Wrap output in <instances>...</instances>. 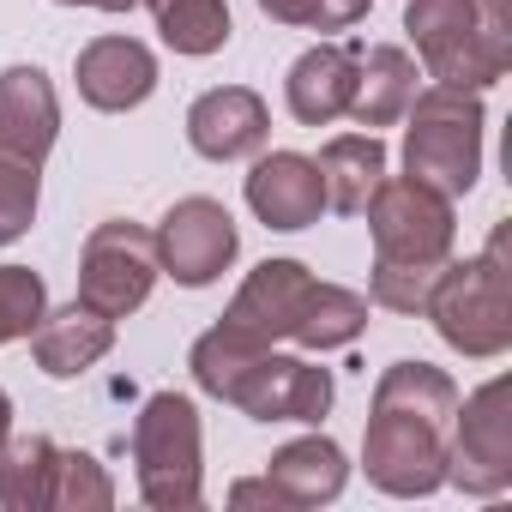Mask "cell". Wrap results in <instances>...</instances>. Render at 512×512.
<instances>
[{"label": "cell", "instance_id": "4fadbf2b", "mask_svg": "<svg viewBox=\"0 0 512 512\" xmlns=\"http://www.w3.org/2000/svg\"><path fill=\"white\" fill-rule=\"evenodd\" d=\"M79 97L103 115H121V109H139L151 91H157V55L133 37H97L79 49Z\"/></svg>", "mask_w": 512, "mask_h": 512}, {"label": "cell", "instance_id": "9a60e30c", "mask_svg": "<svg viewBox=\"0 0 512 512\" xmlns=\"http://www.w3.org/2000/svg\"><path fill=\"white\" fill-rule=\"evenodd\" d=\"M61 133V97L43 67H7L0 73V145L43 163Z\"/></svg>", "mask_w": 512, "mask_h": 512}, {"label": "cell", "instance_id": "cb8c5ba5", "mask_svg": "<svg viewBox=\"0 0 512 512\" xmlns=\"http://www.w3.org/2000/svg\"><path fill=\"white\" fill-rule=\"evenodd\" d=\"M175 55H217L229 43V0H145Z\"/></svg>", "mask_w": 512, "mask_h": 512}, {"label": "cell", "instance_id": "836d02e7", "mask_svg": "<svg viewBox=\"0 0 512 512\" xmlns=\"http://www.w3.org/2000/svg\"><path fill=\"white\" fill-rule=\"evenodd\" d=\"M61 7H97V0H61Z\"/></svg>", "mask_w": 512, "mask_h": 512}, {"label": "cell", "instance_id": "4dcf8cb0", "mask_svg": "<svg viewBox=\"0 0 512 512\" xmlns=\"http://www.w3.org/2000/svg\"><path fill=\"white\" fill-rule=\"evenodd\" d=\"M229 506H284V500H278V488L266 476H247V482L229 488Z\"/></svg>", "mask_w": 512, "mask_h": 512}, {"label": "cell", "instance_id": "30bf717a", "mask_svg": "<svg viewBox=\"0 0 512 512\" xmlns=\"http://www.w3.org/2000/svg\"><path fill=\"white\" fill-rule=\"evenodd\" d=\"M151 235H157V266H163L181 290H205V284H217V278L235 266V247H241L235 217H229L217 199H205V193L175 199L169 217H163Z\"/></svg>", "mask_w": 512, "mask_h": 512}, {"label": "cell", "instance_id": "484cf974", "mask_svg": "<svg viewBox=\"0 0 512 512\" xmlns=\"http://www.w3.org/2000/svg\"><path fill=\"white\" fill-rule=\"evenodd\" d=\"M55 512H109L115 506V482L91 452H61L55 458V488H49Z\"/></svg>", "mask_w": 512, "mask_h": 512}, {"label": "cell", "instance_id": "277c9868", "mask_svg": "<svg viewBox=\"0 0 512 512\" xmlns=\"http://www.w3.org/2000/svg\"><path fill=\"white\" fill-rule=\"evenodd\" d=\"M133 464L139 494L157 512H193L205 500V434L199 410L181 392H151L133 422Z\"/></svg>", "mask_w": 512, "mask_h": 512}, {"label": "cell", "instance_id": "ac0fdd59", "mask_svg": "<svg viewBox=\"0 0 512 512\" xmlns=\"http://www.w3.org/2000/svg\"><path fill=\"white\" fill-rule=\"evenodd\" d=\"M266 482L278 488V500H284L290 512H302V506H326V500L344 494V482H350V458H344L338 440H326V434H302V440H290V446L272 452Z\"/></svg>", "mask_w": 512, "mask_h": 512}, {"label": "cell", "instance_id": "1f68e13d", "mask_svg": "<svg viewBox=\"0 0 512 512\" xmlns=\"http://www.w3.org/2000/svg\"><path fill=\"white\" fill-rule=\"evenodd\" d=\"M7 440H13V398L0 392V452H7Z\"/></svg>", "mask_w": 512, "mask_h": 512}, {"label": "cell", "instance_id": "44dd1931", "mask_svg": "<svg viewBox=\"0 0 512 512\" xmlns=\"http://www.w3.org/2000/svg\"><path fill=\"white\" fill-rule=\"evenodd\" d=\"M368 332V296H356V290H344V284H320L314 278V290H308V302H302V314H296V344L302 350H314V356H326V350H344V344H356Z\"/></svg>", "mask_w": 512, "mask_h": 512}, {"label": "cell", "instance_id": "7a4b0ae2", "mask_svg": "<svg viewBox=\"0 0 512 512\" xmlns=\"http://www.w3.org/2000/svg\"><path fill=\"white\" fill-rule=\"evenodd\" d=\"M434 332L470 356V362H494L512 350V296H506V229L488 235V247L476 260H446L428 308Z\"/></svg>", "mask_w": 512, "mask_h": 512}, {"label": "cell", "instance_id": "6da1fadb", "mask_svg": "<svg viewBox=\"0 0 512 512\" xmlns=\"http://www.w3.org/2000/svg\"><path fill=\"white\" fill-rule=\"evenodd\" d=\"M404 31L434 85L488 91L512 67L506 0H404Z\"/></svg>", "mask_w": 512, "mask_h": 512}, {"label": "cell", "instance_id": "5bb4252c", "mask_svg": "<svg viewBox=\"0 0 512 512\" xmlns=\"http://www.w3.org/2000/svg\"><path fill=\"white\" fill-rule=\"evenodd\" d=\"M308 290H314V272L302 260H266V266L247 272V284L235 290V302H229L223 320L241 326V332H253L260 344H278V338L296 332V314H302Z\"/></svg>", "mask_w": 512, "mask_h": 512}, {"label": "cell", "instance_id": "7c38bea8", "mask_svg": "<svg viewBox=\"0 0 512 512\" xmlns=\"http://www.w3.org/2000/svg\"><path fill=\"white\" fill-rule=\"evenodd\" d=\"M247 211L260 217L266 229H308L326 211V181L320 163L302 151H272L253 163L247 175Z\"/></svg>", "mask_w": 512, "mask_h": 512}, {"label": "cell", "instance_id": "d6a6232c", "mask_svg": "<svg viewBox=\"0 0 512 512\" xmlns=\"http://www.w3.org/2000/svg\"><path fill=\"white\" fill-rule=\"evenodd\" d=\"M103 13H133V7H145V0H97Z\"/></svg>", "mask_w": 512, "mask_h": 512}, {"label": "cell", "instance_id": "83f0119b", "mask_svg": "<svg viewBox=\"0 0 512 512\" xmlns=\"http://www.w3.org/2000/svg\"><path fill=\"white\" fill-rule=\"evenodd\" d=\"M446 260L440 266H398V260H374V278H368V296L386 308V314H422L434 284H440Z\"/></svg>", "mask_w": 512, "mask_h": 512}, {"label": "cell", "instance_id": "d6986e66", "mask_svg": "<svg viewBox=\"0 0 512 512\" xmlns=\"http://www.w3.org/2000/svg\"><path fill=\"white\" fill-rule=\"evenodd\" d=\"M410 97H416V61H410V49L374 43L368 55H356V97H350V121L356 127L374 133V127L404 121Z\"/></svg>", "mask_w": 512, "mask_h": 512}, {"label": "cell", "instance_id": "52a82bcc", "mask_svg": "<svg viewBox=\"0 0 512 512\" xmlns=\"http://www.w3.org/2000/svg\"><path fill=\"white\" fill-rule=\"evenodd\" d=\"M157 235L145 223H97L85 235V253H79V302L97 308L103 320H127L151 302V284H157Z\"/></svg>", "mask_w": 512, "mask_h": 512}, {"label": "cell", "instance_id": "f1b7e54d", "mask_svg": "<svg viewBox=\"0 0 512 512\" xmlns=\"http://www.w3.org/2000/svg\"><path fill=\"white\" fill-rule=\"evenodd\" d=\"M374 0H314V31H350L368 19Z\"/></svg>", "mask_w": 512, "mask_h": 512}, {"label": "cell", "instance_id": "e0dca14e", "mask_svg": "<svg viewBox=\"0 0 512 512\" xmlns=\"http://www.w3.org/2000/svg\"><path fill=\"white\" fill-rule=\"evenodd\" d=\"M115 350V320H103L97 308L73 302L61 314H43L31 332V356L49 380H79L85 368H97Z\"/></svg>", "mask_w": 512, "mask_h": 512}, {"label": "cell", "instance_id": "5b68a950", "mask_svg": "<svg viewBox=\"0 0 512 512\" xmlns=\"http://www.w3.org/2000/svg\"><path fill=\"white\" fill-rule=\"evenodd\" d=\"M446 482L476 500H494L512 488V380L506 374L458 398L446 428Z\"/></svg>", "mask_w": 512, "mask_h": 512}, {"label": "cell", "instance_id": "f546056e", "mask_svg": "<svg viewBox=\"0 0 512 512\" xmlns=\"http://www.w3.org/2000/svg\"><path fill=\"white\" fill-rule=\"evenodd\" d=\"M260 13L278 19V25H302V31H314V0H260Z\"/></svg>", "mask_w": 512, "mask_h": 512}, {"label": "cell", "instance_id": "603a6c76", "mask_svg": "<svg viewBox=\"0 0 512 512\" xmlns=\"http://www.w3.org/2000/svg\"><path fill=\"white\" fill-rule=\"evenodd\" d=\"M55 458H61V446L43 434L7 440V452H0V506L7 512H49Z\"/></svg>", "mask_w": 512, "mask_h": 512}, {"label": "cell", "instance_id": "9c48e42d", "mask_svg": "<svg viewBox=\"0 0 512 512\" xmlns=\"http://www.w3.org/2000/svg\"><path fill=\"white\" fill-rule=\"evenodd\" d=\"M223 404H235L253 422H320L332 410V374L308 356H278L272 344L223 386Z\"/></svg>", "mask_w": 512, "mask_h": 512}, {"label": "cell", "instance_id": "ba28073f", "mask_svg": "<svg viewBox=\"0 0 512 512\" xmlns=\"http://www.w3.org/2000/svg\"><path fill=\"white\" fill-rule=\"evenodd\" d=\"M362 470L380 494L398 500H422L446 482V428L410 410H380L368 416V440H362Z\"/></svg>", "mask_w": 512, "mask_h": 512}, {"label": "cell", "instance_id": "2e32d148", "mask_svg": "<svg viewBox=\"0 0 512 512\" xmlns=\"http://www.w3.org/2000/svg\"><path fill=\"white\" fill-rule=\"evenodd\" d=\"M356 55L350 43H320L308 49L290 79H284V97H290V115L302 127H332L338 115H350V97H356Z\"/></svg>", "mask_w": 512, "mask_h": 512}, {"label": "cell", "instance_id": "7402d4cb", "mask_svg": "<svg viewBox=\"0 0 512 512\" xmlns=\"http://www.w3.org/2000/svg\"><path fill=\"white\" fill-rule=\"evenodd\" d=\"M374 404L380 410H410V416H428L440 428H452V410H458V386L446 368L434 362H392L374 386Z\"/></svg>", "mask_w": 512, "mask_h": 512}, {"label": "cell", "instance_id": "8992f818", "mask_svg": "<svg viewBox=\"0 0 512 512\" xmlns=\"http://www.w3.org/2000/svg\"><path fill=\"white\" fill-rule=\"evenodd\" d=\"M362 211H368V229H374V260H398V266L452 260V241H458L452 199L422 187L416 175H386Z\"/></svg>", "mask_w": 512, "mask_h": 512}, {"label": "cell", "instance_id": "8fae6325", "mask_svg": "<svg viewBox=\"0 0 512 512\" xmlns=\"http://www.w3.org/2000/svg\"><path fill=\"white\" fill-rule=\"evenodd\" d=\"M272 133V115H266V97L247 91V85H217L205 91L193 109H187V145L211 163H235V157H253Z\"/></svg>", "mask_w": 512, "mask_h": 512}, {"label": "cell", "instance_id": "4316f807", "mask_svg": "<svg viewBox=\"0 0 512 512\" xmlns=\"http://www.w3.org/2000/svg\"><path fill=\"white\" fill-rule=\"evenodd\" d=\"M49 314V290L31 266H0V344L31 338L37 320Z\"/></svg>", "mask_w": 512, "mask_h": 512}, {"label": "cell", "instance_id": "d4e9b609", "mask_svg": "<svg viewBox=\"0 0 512 512\" xmlns=\"http://www.w3.org/2000/svg\"><path fill=\"white\" fill-rule=\"evenodd\" d=\"M37 199H43V163L0 145V247L37 223Z\"/></svg>", "mask_w": 512, "mask_h": 512}, {"label": "cell", "instance_id": "3957f363", "mask_svg": "<svg viewBox=\"0 0 512 512\" xmlns=\"http://www.w3.org/2000/svg\"><path fill=\"white\" fill-rule=\"evenodd\" d=\"M404 121V169L422 187L464 199L482 175V91L428 85L410 97Z\"/></svg>", "mask_w": 512, "mask_h": 512}, {"label": "cell", "instance_id": "ffe728a7", "mask_svg": "<svg viewBox=\"0 0 512 512\" xmlns=\"http://www.w3.org/2000/svg\"><path fill=\"white\" fill-rule=\"evenodd\" d=\"M320 181H326V205L344 217H362V205L374 199V187L386 181V145L374 133H338L320 151Z\"/></svg>", "mask_w": 512, "mask_h": 512}]
</instances>
